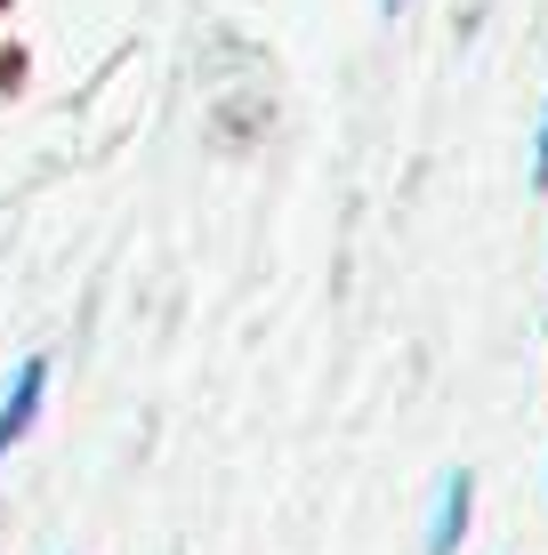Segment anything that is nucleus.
I'll list each match as a JSON object with an SVG mask.
<instances>
[{
    "mask_svg": "<svg viewBox=\"0 0 548 555\" xmlns=\"http://www.w3.org/2000/svg\"><path fill=\"white\" fill-rule=\"evenodd\" d=\"M41 395H49V362L33 354V362H16V387H9V403H0V459L25 443V427H33V411H41Z\"/></svg>",
    "mask_w": 548,
    "mask_h": 555,
    "instance_id": "f257e3e1",
    "label": "nucleus"
},
{
    "mask_svg": "<svg viewBox=\"0 0 548 555\" xmlns=\"http://www.w3.org/2000/svg\"><path fill=\"white\" fill-rule=\"evenodd\" d=\"M460 531H468V475H444L436 524H428V555H451V547H460Z\"/></svg>",
    "mask_w": 548,
    "mask_h": 555,
    "instance_id": "f03ea898",
    "label": "nucleus"
},
{
    "mask_svg": "<svg viewBox=\"0 0 548 555\" xmlns=\"http://www.w3.org/2000/svg\"><path fill=\"white\" fill-rule=\"evenodd\" d=\"M533 185H548V113H540V145H533Z\"/></svg>",
    "mask_w": 548,
    "mask_h": 555,
    "instance_id": "7ed1b4c3",
    "label": "nucleus"
},
{
    "mask_svg": "<svg viewBox=\"0 0 548 555\" xmlns=\"http://www.w3.org/2000/svg\"><path fill=\"white\" fill-rule=\"evenodd\" d=\"M387 9H404V0H387Z\"/></svg>",
    "mask_w": 548,
    "mask_h": 555,
    "instance_id": "20e7f679",
    "label": "nucleus"
}]
</instances>
